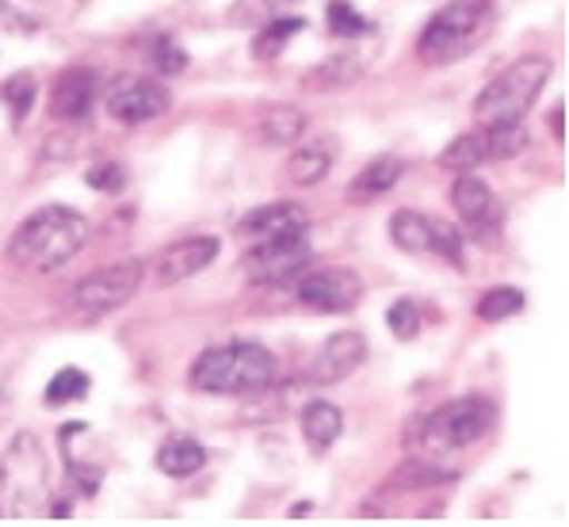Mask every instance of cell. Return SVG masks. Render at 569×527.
I'll return each instance as SVG.
<instances>
[{
  "label": "cell",
  "instance_id": "obj_11",
  "mask_svg": "<svg viewBox=\"0 0 569 527\" xmlns=\"http://www.w3.org/2000/svg\"><path fill=\"white\" fill-rule=\"evenodd\" d=\"M169 108H172V92L157 77H122L108 92V116L116 122H127V127L161 119Z\"/></svg>",
  "mask_w": 569,
  "mask_h": 527
},
{
  "label": "cell",
  "instance_id": "obj_17",
  "mask_svg": "<svg viewBox=\"0 0 569 527\" xmlns=\"http://www.w3.org/2000/svg\"><path fill=\"white\" fill-rule=\"evenodd\" d=\"M401 176H406V161H401V157H393V153L375 157V161H367L363 169L352 176V183H348V199H352V203H367V199L387 196Z\"/></svg>",
  "mask_w": 569,
  "mask_h": 527
},
{
  "label": "cell",
  "instance_id": "obj_21",
  "mask_svg": "<svg viewBox=\"0 0 569 527\" xmlns=\"http://www.w3.org/2000/svg\"><path fill=\"white\" fill-rule=\"evenodd\" d=\"M332 169V142H310L302 149H295L291 161H287V176H291V183H299V188H310V183L326 180Z\"/></svg>",
  "mask_w": 569,
  "mask_h": 527
},
{
  "label": "cell",
  "instance_id": "obj_36",
  "mask_svg": "<svg viewBox=\"0 0 569 527\" xmlns=\"http://www.w3.org/2000/svg\"><path fill=\"white\" fill-rule=\"evenodd\" d=\"M291 516H295V520H302V516H310V505H295V513H291Z\"/></svg>",
  "mask_w": 569,
  "mask_h": 527
},
{
  "label": "cell",
  "instance_id": "obj_6",
  "mask_svg": "<svg viewBox=\"0 0 569 527\" xmlns=\"http://www.w3.org/2000/svg\"><path fill=\"white\" fill-rule=\"evenodd\" d=\"M47 500V455L34 436H16L0 455V516H31Z\"/></svg>",
  "mask_w": 569,
  "mask_h": 527
},
{
  "label": "cell",
  "instance_id": "obj_16",
  "mask_svg": "<svg viewBox=\"0 0 569 527\" xmlns=\"http://www.w3.org/2000/svg\"><path fill=\"white\" fill-rule=\"evenodd\" d=\"M287 230H310V218H306V210L299 203L257 207L238 222V237H252V241H264V237H276Z\"/></svg>",
  "mask_w": 569,
  "mask_h": 527
},
{
  "label": "cell",
  "instance_id": "obj_13",
  "mask_svg": "<svg viewBox=\"0 0 569 527\" xmlns=\"http://www.w3.org/2000/svg\"><path fill=\"white\" fill-rule=\"evenodd\" d=\"M218 252H222L218 237H207V233L180 237V241L164 245V249L153 257V284L157 287L183 284V279H191L203 268H210V264L218 260Z\"/></svg>",
  "mask_w": 569,
  "mask_h": 527
},
{
  "label": "cell",
  "instance_id": "obj_12",
  "mask_svg": "<svg viewBox=\"0 0 569 527\" xmlns=\"http://www.w3.org/2000/svg\"><path fill=\"white\" fill-rule=\"evenodd\" d=\"M302 306L318 314H348L363 298V279L352 268H318L299 279Z\"/></svg>",
  "mask_w": 569,
  "mask_h": 527
},
{
  "label": "cell",
  "instance_id": "obj_31",
  "mask_svg": "<svg viewBox=\"0 0 569 527\" xmlns=\"http://www.w3.org/2000/svg\"><path fill=\"white\" fill-rule=\"evenodd\" d=\"M89 142V135L84 130H66V135H50L47 146H42V161H69V157H77Z\"/></svg>",
  "mask_w": 569,
  "mask_h": 527
},
{
  "label": "cell",
  "instance_id": "obj_27",
  "mask_svg": "<svg viewBox=\"0 0 569 527\" xmlns=\"http://www.w3.org/2000/svg\"><path fill=\"white\" fill-rule=\"evenodd\" d=\"M34 77L31 73H16V77H8L4 84H0V96H4V103H8V111H12V122L16 127H23V119L31 116V108H34Z\"/></svg>",
  "mask_w": 569,
  "mask_h": 527
},
{
  "label": "cell",
  "instance_id": "obj_20",
  "mask_svg": "<svg viewBox=\"0 0 569 527\" xmlns=\"http://www.w3.org/2000/svg\"><path fill=\"white\" fill-rule=\"evenodd\" d=\"M306 28L302 16H268L264 28L257 31V39H252V58L257 61H276L283 54V47L295 39Z\"/></svg>",
  "mask_w": 569,
  "mask_h": 527
},
{
  "label": "cell",
  "instance_id": "obj_18",
  "mask_svg": "<svg viewBox=\"0 0 569 527\" xmlns=\"http://www.w3.org/2000/svg\"><path fill=\"white\" fill-rule=\"evenodd\" d=\"M207 467V447L191 436H169L157 451V470L169 478H191Z\"/></svg>",
  "mask_w": 569,
  "mask_h": 527
},
{
  "label": "cell",
  "instance_id": "obj_9",
  "mask_svg": "<svg viewBox=\"0 0 569 527\" xmlns=\"http://www.w3.org/2000/svg\"><path fill=\"white\" fill-rule=\"evenodd\" d=\"M142 276H146V264H138V260L108 264V268L84 276L73 291L77 314L100 318V314H111V310H119V306H127L130 298L138 295V287H142Z\"/></svg>",
  "mask_w": 569,
  "mask_h": 527
},
{
  "label": "cell",
  "instance_id": "obj_26",
  "mask_svg": "<svg viewBox=\"0 0 569 527\" xmlns=\"http://www.w3.org/2000/svg\"><path fill=\"white\" fill-rule=\"evenodd\" d=\"M326 16H329V31L340 34V39H360V34L375 31V23L356 4H348V0H329Z\"/></svg>",
  "mask_w": 569,
  "mask_h": 527
},
{
  "label": "cell",
  "instance_id": "obj_29",
  "mask_svg": "<svg viewBox=\"0 0 569 527\" xmlns=\"http://www.w3.org/2000/svg\"><path fill=\"white\" fill-rule=\"evenodd\" d=\"M387 325H390V332L398 340H417V332H420V310H417V302L413 298H398V302L387 310Z\"/></svg>",
  "mask_w": 569,
  "mask_h": 527
},
{
  "label": "cell",
  "instance_id": "obj_32",
  "mask_svg": "<svg viewBox=\"0 0 569 527\" xmlns=\"http://www.w3.org/2000/svg\"><path fill=\"white\" fill-rule=\"evenodd\" d=\"M84 180H89L92 191H103V196H119V191L127 188V172H122V165H116V161L92 165Z\"/></svg>",
  "mask_w": 569,
  "mask_h": 527
},
{
  "label": "cell",
  "instance_id": "obj_1",
  "mask_svg": "<svg viewBox=\"0 0 569 527\" xmlns=\"http://www.w3.org/2000/svg\"><path fill=\"white\" fill-rule=\"evenodd\" d=\"M89 233H92L89 218L61 203H50L20 222V230L8 241V260H12L16 268L47 276V271L73 260L77 252L89 245Z\"/></svg>",
  "mask_w": 569,
  "mask_h": 527
},
{
  "label": "cell",
  "instance_id": "obj_33",
  "mask_svg": "<svg viewBox=\"0 0 569 527\" xmlns=\"http://www.w3.org/2000/svg\"><path fill=\"white\" fill-rule=\"evenodd\" d=\"M550 127H555L558 142H566V103H558V108L550 111Z\"/></svg>",
  "mask_w": 569,
  "mask_h": 527
},
{
  "label": "cell",
  "instance_id": "obj_22",
  "mask_svg": "<svg viewBox=\"0 0 569 527\" xmlns=\"http://www.w3.org/2000/svg\"><path fill=\"white\" fill-rule=\"evenodd\" d=\"M302 135H306V116L299 108H291V103H279V108H271L260 119V138L268 146H295Z\"/></svg>",
  "mask_w": 569,
  "mask_h": 527
},
{
  "label": "cell",
  "instance_id": "obj_23",
  "mask_svg": "<svg viewBox=\"0 0 569 527\" xmlns=\"http://www.w3.org/2000/svg\"><path fill=\"white\" fill-rule=\"evenodd\" d=\"M489 161V149H486V130H475V135H462L440 153V169L451 172H470L478 165Z\"/></svg>",
  "mask_w": 569,
  "mask_h": 527
},
{
  "label": "cell",
  "instance_id": "obj_5",
  "mask_svg": "<svg viewBox=\"0 0 569 527\" xmlns=\"http://www.w3.org/2000/svg\"><path fill=\"white\" fill-rule=\"evenodd\" d=\"M493 0H451V4H443L428 20V28L420 31V58L432 61V66H448V61L467 58L493 28Z\"/></svg>",
  "mask_w": 569,
  "mask_h": 527
},
{
  "label": "cell",
  "instance_id": "obj_24",
  "mask_svg": "<svg viewBox=\"0 0 569 527\" xmlns=\"http://www.w3.org/2000/svg\"><path fill=\"white\" fill-rule=\"evenodd\" d=\"M363 58H356V54H340V58H329L326 66H318L310 73V84L313 88H348V84H356L363 77Z\"/></svg>",
  "mask_w": 569,
  "mask_h": 527
},
{
  "label": "cell",
  "instance_id": "obj_35",
  "mask_svg": "<svg viewBox=\"0 0 569 527\" xmlns=\"http://www.w3.org/2000/svg\"><path fill=\"white\" fill-rule=\"evenodd\" d=\"M50 516H61V520H66V516H73V513H69V505L61 500V505H54V513H50Z\"/></svg>",
  "mask_w": 569,
  "mask_h": 527
},
{
  "label": "cell",
  "instance_id": "obj_2",
  "mask_svg": "<svg viewBox=\"0 0 569 527\" xmlns=\"http://www.w3.org/2000/svg\"><path fill=\"white\" fill-rule=\"evenodd\" d=\"M279 375V359L264 345L252 340H233V345L207 348L191 364L188 382L199 394H218V398H244V394H264Z\"/></svg>",
  "mask_w": 569,
  "mask_h": 527
},
{
  "label": "cell",
  "instance_id": "obj_7",
  "mask_svg": "<svg viewBox=\"0 0 569 527\" xmlns=\"http://www.w3.org/2000/svg\"><path fill=\"white\" fill-rule=\"evenodd\" d=\"M310 257H313V249H310L306 230H287V233L264 237V241L252 245L241 257V268L249 284L283 287V284H291L295 276H302Z\"/></svg>",
  "mask_w": 569,
  "mask_h": 527
},
{
  "label": "cell",
  "instance_id": "obj_8",
  "mask_svg": "<svg viewBox=\"0 0 569 527\" xmlns=\"http://www.w3.org/2000/svg\"><path fill=\"white\" fill-rule=\"evenodd\" d=\"M390 241L398 245L401 252H413V257H440V260H448L455 271L467 268L459 226L440 222V218L417 215V210H398V215L390 218Z\"/></svg>",
  "mask_w": 569,
  "mask_h": 527
},
{
  "label": "cell",
  "instance_id": "obj_4",
  "mask_svg": "<svg viewBox=\"0 0 569 527\" xmlns=\"http://www.w3.org/2000/svg\"><path fill=\"white\" fill-rule=\"evenodd\" d=\"M555 73V61L542 54H523L520 61H512L509 69L493 77L475 100V116L481 127H493V122H523V116L531 111V103L542 96V88L550 84Z\"/></svg>",
  "mask_w": 569,
  "mask_h": 527
},
{
  "label": "cell",
  "instance_id": "obj_3",
  "mask_svg": "<svg viewBox=\"0 0 569 527\" xmlns=\"http://www.w3.org/2000/svg\"><path fill=\"white\" fill-rule=\"evenodd\" d=\"M493 425H497L493 401L478 398V394H467V398L443 401L440 409H432L409 436H413V444L420 451V463L436 467V459H443V455H455V451H462V447L486 439L493 432Z\"/></svg>",
  "mask_w": 569,
  "mask_h": 527
},
{
  "label": "cell",
  "instance_id": "obj_14",
  "mask_svg": "<svg viewBox=\"0 0 569 527\" xmlns=\"http://www.w3.org/2000/svg\"><path fill=\"white\" fill-rule=\"evenodd\" d=\"M367 359V337L363 332H332V337L310 356L302 379L313 386H332L345 382L348 375L360 371V364Z\"/></svg>",
  "mask_w": 569,
  "mask_h": 527
},
{
  "label": "cell",
  "instance_id": "obj_19",
  "mask_svg": "<svg viewBox=\"0 0 569 527\" xmlns=\"http://www.w3.org/2000/svg\"><path fill=\"white\" fill-rule=\"evenodd\" d=\"M340 432H345V412L332 406V401H310V406L302 409V436L313 451L332 447L340 439Z\"/></svg>",
  "mask_w": 569,
  "mask_h": 527
},
{
  "label": "cell",
  "instance_id": "obj_10",
  "mask_svg": "<svg viewBox=\"0 0 569 527\" xmlns=\"http://www.w3.org/2000/svg\"><path fill=\"white\" fill-rule=\"evenodd\" d=\"M451 203H455V210H459L462 226L475 233V241L489 245V241L501 237L505 207L486 180H478V176H470V172H459V180L451 183Z\"/></svg>",
  "mask_w": 569,
  "mask_h": 527
},
{
  "label": "cell",
  "instance_id": "obj_25",
  "mask_svg": "<svg viewBox=\"0 0 569 527\" xmlns=\"http://www.w3.org/2000/svg\"><path fill=\"white\" fill-rule=\"evenodd\" d=\"M84 394H89V375H84L81 367H61L54 379L47 382L42 401H47L50 409H58V406H69V401H81Z\"/></svg>",
  "mask_w": 569,
  "mask_h": 527
},
{
  "label": "cell",
  "instance_id": "obj_28",
  "mask_svg": "<svg viewBox=\"0 0 569 527\" xmlns=\"http://www.w3.org/2000/svg\"><path fill=\"white\" fill-rule=\"evenodd\" d=\"M520 310H523V295L516 291V287H497V291H486L478 298V318L481 321H505Z\"/></svg>",
  "mask_w": 569,
  "mask_h": 527
},
{
  "label": "cell",
  "instance_id": "obj_15",
  "mask_svg": "<svg viewBox=\"0 0 569 527\" xmlns=\"http://www.w3.org/2000/svg\"><path fill=\"white\" fill-rule=\"evenodd\" d=\"M96 96H100V73L89 66H73L58 77L50 92V116L58 122H81L92 116Z\"/></svg>",
  "mask_w": 569,
  "mask_h": 527
},
{
  "label": "cell",
  "instance_id": "obj_34",
  "mask_svg": "<svg viewBox=\"0 0 569 527\" xmlns=\"http://www.w3.org/2000/svg\"><path fill=\"white\" fill-rule=\"evenodd\" d=\"M283 4H291V0H257L252 8H257L260 16H271V12H279ZM252 8H249V12H252Z\"/></svg>",
  "mask_w": 569,
  "mask_h": 527
},
{
  "label": "cell",
  "instance_id": "obj_30",
  "mask_svg": "<svg viewBox=\"0 0 569 527\" xmlns=\"http://www.w3.org/2000/svg\"><path fill=\"white\" fill-rule=\"evenodd\" d=\"M153 69L157 73H164V77H172V73H180V69H188V50L177 47V42L169 39V34H161V39L153 42Z\"/></svg>",
  "mask_w": 569,
  "mask_h": 527
}]
</instances>
